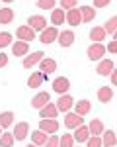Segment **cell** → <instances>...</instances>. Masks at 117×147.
I'll use <instances>...</instances> for the list:
<instances>
[{
    "label": "cell",
    "instance_id": "cell-11",
    "mask_svg": "<svg viewBox=\"0 0 117 147\" xmlns=\"http://www.w3.org/2000/svg\"><path fill=\"white\" fill-rule=\"evenodd\" d=\"M82 122H84V118L78 116V114L66 112V116H64V125H66L68 129H76L78 125H82Z\"/></svg>",
    "mask_w": 117,
    "mask_h": 147
},
{
    "label": "cell",
    "instance_id": "cell-39",
    "mask_svg": "<svg viewBox=\"0 0 117 147\" xmlns=\"http://www.w3.org/2000/svg\"><path fill=\"white\" fill-rule=\"evenodd\" d=\"M105 51H109V53H117V39H113L109 45L105 47Z\"/></svg>",
    "mask_w": 117,
    "mask_h": 147
},
{
    "label": "cell",
    "instance_id": "cell-40",
    "mask_svg": "<svg viewBox=\"0 0 117 147\" xmlns=\"http://www.w3.org/2000/svg\"><path fill=\"white\" fill-rule=\"evenodd\" d=\"M6 65H8V55L6 53H0V69L6 67Z\"/></svg>",
    "mask_w": 117,
    "mask_h": 147
},
{
    "label": "cell",
    "instance_id": "cell-12",
    "mask_svg": "<svg viewBox=\"0 0 117 147\" xmlns=\"http://www.w3.org/2000/svg\"><path fill=\"white\" fill-rule=\"evenodd\" d=\"M57 114H58L57 106H55V104H51V102L39 110V116H41V120H57Z\"/></svg>",
    "mask_w": 117,
    "mask_h": 147
},
{
    "label": "cell",
    "instance_id": "cell-29",
    "mask_svg": "<svg viewBox=\"0 0 117 147\" xmlns=\"http://www.w3.org/2000/svg\"><path fill=\"white\" fill-rule=\"evenodd\" d=\"M14 124V112H2L0 114V127H10Z\"/></svg>",
    "mask_w": 117,
    "mask_h": 147
},
{
    "label": "cell",
    "instance_id": "cell-4",
    "mask_svg": "<svg viewBox=\"0 0 117 147\" xmlns=\"http://www.w3.org/2000/svg\"><path fill=\"white\" fill-rule=\"evenodd\" d=\"M55 106H57L58 112H64V114H66V112H70V108L74 106V98H72L70 94H60V98L57 100Z\"/></svg>",
    "mask_w": 117,
    "mask_h": 147
},
{
    "label": "cell",
    "instance_id": "cell-9",
    "mask_svg": "<svg viewBox=\"0 0 117 147\" xmlns=\"http://www.w3.org/2000/svg\"><path fill=\"white\" fill-rule=\"evenodd\" d=\"M74 32H70V30H64V32H58V37H57V41H58V45L60 47H70L72 43H74Z\"/></svg>",
    "mask_w": 117,
    "mask_h": 147
},
{
    "label": "cell",
    "instance_id": "cell-13",
    "mask_svg": "<svg viewBox=\"0 0 117 147\" xmlns=\"http://www.w3.org/2000/svg\"><path fill=\"white\" fill-rule=\"evenodd\" d=\"M51 100V96H49V92H37L33 96V100H31V106H33L35 110H41L43 106H47Z\"/></svg>",
    "mask_w": 117,
    "mask_h": 147
},
{
    "label": "cell",
    "instance_id": "cell-26",
    "mask_svg": "<svg viewBox=\"0 0 117 147\" xmlns=\"http://www.w3.org/2000/svg\"><path fill=\"white\" fill-rule=\"evenodd\" d=\"M92 110V102L90 100H80V102H76V112L74 114H78V116H86V114Z\"/></svg>",
    "mask_w": 117,
    "mask_h": 147
},
{
    "label": "cell",
    "instance_id": "cell-25",
    "mask_svg": "<svg viewBox=\"0 0 117 147\" xmlns=\"http://www.w3.org/2000/svg\"><path fill=\"white\" fill-rule=\"evenodd\" d=\"M51 24L57 28L60 24H64V10H60V8H53L51 12Z\"/></svg>",
    "mask_w": 117,
    "mask_h": 147
},
{
    "label": "cell",
    "instance_id": "cell-10",
    "mask_svg": "<svg viewBox=\"0 0 117 147\" xmlns=\"http://www.w3.org/2000/svg\"><path fill=\"white\" fill-rule=\"evenodd\" d=\"M27 134H29V124L27 122H20V124H16L12 136H14V139H18V141H23L27 137Z\"/></svg>",
    "mask_w": 117,
    "mask_h": 147
},
{
    "label": "cell",
    "instance_id": "cell-14",
    "mask_svg": "<svg viewBox=\"0 0 117 147\" xmlns=\"http://www.w3.org/2000/svg\"><path fill=\"white\" fill-rule=\"evenodd\" d=\"M39 129L45 131V134L55 136V134L58 131V122L57 120H41V122H39Z\"/></svg>",
    "mask_w": 117,
    "mask_h": 147
},
{
    "label": "cell",
    "instance_id": "cell-19",
    "mask_svg": "<svg viewBox=\"0 0 117 147\" xmlns=\"http://www.w3.org/2000/svg\"><path fill=\"white\" fill-rule=\"evenodd\" d=\"M12 53L16 57H23L25 53H29V43H25V41H16L14 45H12Z\"/></svg>",
    "mask_w": 117,
    "mask_h": 147
},
{
    "label": "cell",
    "instance_id": "cell-21",
    "mask_svg": "<svg viewBox=\"0 0 117 147\" xmlns=\"http://www.w3.org/2000/svg\"><path fill=\"white\" fill-rule=\"evenodd\" d=\"M78 12H80V20L82 22H92L94 18H96V10H94L92 6H80Z\"/></svg>",
    "mask_w": 117,
    "mask_h": 147
},
{
    "label": "cell",
    "instance_id": "cell-23",
    "mask_svg": "<svg viewBox=\"0 0 117 147\" xmlns=\"http://www.w3.org/2000/svg\"><path fill=\"white\" fill-rule=\"evenodd\" d=\"M105 35H107V34H105V30H104V28H100V26L90 30V39H92L94 43H102V41L105 39Z\"/></svg>",
    "mask_w": 117,
    "mask_h": 147
},
{
    "label": "cell",
    "instance_id": "cell-27",
    "mask_svg": "<svg viewBox=\"0 0 117 147\" xmlns=\"http://www.w3.org/2000/svg\"><path fill=\"white\" fill-rule=\"evenodd\" d=\"M14 20V10L12 8H0V24H12Z\"/></svg>",
    "mask_w": 117,
    "mask_h": 147
},
{
    "label": "cell",
    "instance_id": "cell-31",
    "mask_svg": "<svg viewBox=\"0 0 117 147\" xmlns=\"http://www.w3.org/2000/svg\"><path fill=\"white\" fill-rule=\"evenodd\" d=\"M104 30H105V34H111V35L117 34V16H111V18L107 20Z\"/></svg>",
    "mask_w": 117,
    "mask_h": 147
},
{
    "label": "cell",
    "instance_id": "cell-17",
    "mask_svg": "<svg viewBox=\"0 0 117 147\" xmlns=\"http://www.w3.org/2000/svg\"><path fill=\"white\" fill-rule=\"evenodd\" d=\"M47 75H43V73H39V71H35L33 75L27 79V86L29 88H39L41 84H43V80H45Z\"/></svg>",
    "mask_w": 117,
    "mask_h": 147
},
{
    "label": "cell",
    "instance_id": "cell-20",
    "mask_svg": "<svg viewBox=\"0 0 117 147\" xmlns=\"http://www.w3.org/2000/svg\"><path fill=\"white\" fill-rule=\"evenodd\" d=\"M43 57H45V55H43V51H37V53H31V55H27L25 59H23V67H25V69H31L33 65H37V63H39Z\"/></svg>",
    "mask_w": 117,
    "mask_h": 147
},
{
    "label": "cell",
    "instance_id": "cell-30",
    "mask_svg": "<svg viewBox=\"0 0 117 147\" xmlns=\"http://www.w3.org/2000/svg\"><path fill=\"white\" fill-rule=\"evenodd\" d=\"M14 136H12L10 131H2V136H0V147H14Z\"/></svg>",
    "mask_w": 117,
    "mask_h": 147
},
{
    "label": "cell",
    "instance_id": "cell-7",
    "mask_svg": "<svg viewBox=\"0 0 117 147\" xmlns=\"http://www.w3.org/2000/svg\"><path fill=\"white\" fill-rule=\"evenodd\" d=\"M53 71H57V61L51 59V57H43V59L39 61V73L49 75V73H53Z\"/></svg>",
    "mask_w": 117,
    "mask_h": 147
},
{
    "label": "cell",
    "instance_id": "cell-38",
    "mask_svg": "<svg viewBox=\"0 0 117 147\" xmlns=\"http://www.w3.org/2000/svg\"><path fill=\"white\" fill-rule=\"evenodd\" d=\"M109 2L111 0H94V6L96 8H105V6H109Z\"/></svg>",
    "mask_w": 117,
    "mask_h": 147
},
{
    "label": "cell",
    "instance_id": "cell-18",
    "mask_svg": "<svg viewBox=\"0 0 117 147\" xmlns=\"http://www.w3.org/2000/svg\"><path fill=\"white\" fill-rule=\"evenodd\" d=\"M74 141H80V143H86L88 141V137H90V131H88V125H78L76 127V131H74Z\"/></svg>",
    "mask_w": 117,
    "mask_h": 147
},
{
    "label": "cell",
    "instance_id": "cell-42",
    "mask_svg": "<svg viewBox=\"0 0 117 147\" xmlns=\"http://www.w3.org/2000/svg\"><path fill=\"white\" fill-rule=\"evenodd\" d=\"M25 147H37V145H33V143H29V145H25Z\"/></svg>",
    "mask_w": 117,
    "mask_h": 147
},
{
    "label": "cell",
    "instance_id": "cell-35",
    "mask_svg": "<svg viewBox=\"0 0 117 147\" xmlns=\"http://www.w3.org/2000/svg\"><path fill=\"white\" fill-rule=\"evenodd\" d=\"M78 0H60V10H70V8H76Z\"/></svg>",
    "mask_w": 117,
    "mask_h": 147
},
{
    "label": "cell",
    "instance_id": "cell-37",
    "mask_svg": "<svg viewBox=\"0 0 117 147\" xmlns=\"http://www.w3.org/2000/svg\"><path fill=\"white\" fill-rule=\"evenodd\" d=\"M43 147H58L57 134H55V136H51V137H47V141H45V145H43Z\"/></svg>",
    "mask_w": 117,
    "mask_h": 147
},
{
    "label": "cell",
    "instance_id": "cell-44",
    "mask_svg": "<svg viewBox=\"0 0 117 147\" xmlns=\"http://www.w3.org/2000/svg\"><path fill=\"white\" fill-rule=\"evenodd\" d=\"M0 136H2V127H0Z\"/></svg>",
    "mask_w": 117,
    "mask_h": 147
},
{
    "label": "cell",
    "instance_id": "cell-5",
    "mask_svg": "<svg viewBox=\"0 0 117 147\" xmlns=\"http://www.w3.org/2000/svg\"><path fill=\"white\" fill-rule=\"evenodd\" d=\"M113 69H115V65H113L111 59H102V61L98 63V67H96V73H98L100 77H109Z\"/></svg>",
    "mask_w": 117,
    "mask_h": 147
},
{
    "label": "cell",
    "instance_id": "cell-43",
    "mask_svg": "<svg viewBox=\"0 0 117 147\" xmlns=\"http://www.w3.org/2000/svg\"><path fill=\"white\" fill-rule=\"evenodd\" d=\"M2 2H8V4H10V2H14V0H2Z\"/></svg>",
    "mask_w": 117,
    "mask_h": 147
},
{
    "label": "cell",
    "instance_id": "cell-6",
    "mask_svg": "<svg viewBox=\"0 0 117 147\" xmlns=\"http://www.w3.org/2000/svg\"><path fill=\"white\" fill-rule=\"evenodd\" d=\"M16 37H20V41L29 43L31 39H35V32L29 28V26H20V28L16 30Z\"/></svg>",
    "mask_w": 117,
    "mask_h": 147
},
{
    "label": "cell",
    "instance_id": "cell-41",
    "mask_svg": "<svg viewBox=\"0 0 117 147\" xmlns=\"http://www.w3.org/2000/svg\"><path fill=\"white\" fill-rule=\"evenodd\" d=\"M109 77H111V84H117V69L111 71V75H109Z\"/></svg>",
    "mask_w": 117,
    "mask_h": 147
},
{
    "label": "cell",
    "instance_id": "cell-24",
    "mask_svg": "<svg viewBox=\"0 0 117 147\" xmlns=\"http://www.w3.org/2000/svg\"><path fill=\"white\" fill-rule=\"evenodd\" d=\"M115 143H117L115 131H111V129L104 131V137H102V147H115Z\"/></svg>",
    "mask_w": 117,
    "mask_h": 147
},
{
    "label": "cell",
    "instance_id": "cell-8",
    "mask_svg": "<svg viewBox=\"0 0 117 147\" xmlns=\"http://www.w3.org/2000/svg\"><path fill=\"white\" fill-rule=\"evenodd\" d=\"M27 26H29L33 32H43V30L47 28V20L43 18V16H29Z\"/></svg>",
    "mask_w": 117,
    "mask_h": 147
},
{
    "label": "cell",
    "instance_id": "cell-32",
    "mask_svg": "<svg viewBox=\"0 0 117 147\" xmlns=\"http://www.w3.org/2000/svg\"><path fill=\"white\" fill-rule=\"evenodd\" d=\"M58 147H74V137L70 136V134H64L58 139Z\"/></svg>",
    "mask_w": 117,
    "mask_h": 147
},
{
    "label": "cell",
    "instance_id": "cell-3",
    "mask_svg": "<svg viewBox=\"0 0 117 147\" xmlns=\"http://www.w3.org/2000/svg\"><path fill=\"white\" fill-rule=\"evenodd\" d=\"M57 37H58V30L55 28V26H51V28H45V30L41 32L39 41H41V43H45V45H49V43H53Z\"/></svg>",
    "mask_w": 117,
    "mask_h": 147
},
{
    "label": "cell",
    "instance_id": "cell-16",
    "mask_svg": "<svg viewBox=\"0 0 117 147\" xmlns=\"http://www.w3.org/2000/svg\"><path fill=\"white\" fill-rule=\"evenodd\" d=\"M88 131H90V136H94V137H102V134L105 131L102 120H92V122L88 124Z\"/></svg>",
    "mask_w": 117,
    "mask_h": 147
},
{
    "label": "cell",
    "instance_id": "cell-2",
    "mask_svg": "<svg viewBox=\"0 0 117 147\" xmlns=\"http://www.w3.org/2000/svg\"><path fill=\"white\" fill-rule=\"evenodd\" d=\"M51 86H53V90L57 92V94H66L70 88V80L66 77H57V79L51 82Z\"/></svg>",
    "mask_w": 117,
    "mask_h": 147
},
{
    "label": "cell",
    "instance_id": "cell-1",
    "mask_svg": "<svg viewBox=\"0 0 117 147\" xmlns=\"http://www.w3.org/2000/svg\"><path fill=\"white\" fill-rule=\"evenodd\" d=\"M105 55V45L104 43H92L88 47V59L90 61H102Z\"/></svg>",
    "mask_w": 117,
    "mask_h": 147
},
{
    "label": "cell",
    "instance_id": "cell-36",
    "mask_svg": "<svg viewBox=\"0 0 117 147\" xmlns=\"http://www.w3.org/2000/svg\"><path fill=\"white\" fill-rule=\"evenodd\" d=\"M86 145H88V147H102V137L90 136V137H88V141H86Z\"/></svg>",
    "mask_w": 117,
    "mask_h": 147
},
{
    "label": "cell",
    "instance_id": "cell-33",
    "mask_svg": "<svg viewBox=\"0 0 117 147\" xmlns=\"http://www.w3.org/2000/svg\"><path fill=\"white\" fill-rule=\"evenodd\" d=\"M55 4H57V0H37V6L41 10H53Z\"/></svg>",
    "mask_w": 117,
    "mask_h": 147
},
{
    "label": "cell",
    "instance_id": "cell-22",
    "mask_svg": "<svg viewBox=\"0 0 117 147\" xmlns=\"http://www.w3.org/2000/svg\"><path fill=\"white\" fill-rule=\"evenodd\" d=\"M98 98H100V102H104V104L111 102L113 100V88H111V86H102V88L98 90Z\"/></svg>",
    "mask_w": 117,
    "mask_h": 147
},
{
    "label": "cell",
    "instance_id": "cell-15",
    "mask_svg": "<svg viewBox=\"0 0 117 147\" xmlns=\"http://www.w3.org/2000/svg\"><path fill=\"white\" fill-rule=\"evenodd\" d=\"M64 22H68L70 26H80L82 20H80V12H78V8H70V10L64 12Z\"/></svg>",
    "mask_w": 117,
    "mask_h": 147
},
{
    "label": "cell",
    "instance_id": "cell-34",
    "mask_svg": "<svg viewBox=\"0 0 117 147\" xmlns=\"http://www.w3.org/2000/svg\"><path fill=\"white\" fill-rule=\"evenodd\" d=\"M12 43V35L8 32H0V47H8Z\"/></svg>",
    "mask_w": 117,
    "mask_h": 147
},
{
    "label": "cell",
    "instance_id": "cell-28",
    "mask_svg": "<svg viewBox=\"0 0 117 147\" xmlns=\"http://www.w3.org/2000/svg\"><path fill=\"white\" fill-rule=\"evenodd\" d=\"M31 139H33V145L43 147V145H45V141H47V134H45V131H41V129H37V131L31 134Z\"/></svg>",
    "mask_w": 117,
    "mask_h": 147
}]
</instances>
